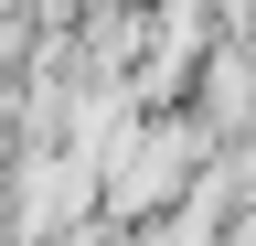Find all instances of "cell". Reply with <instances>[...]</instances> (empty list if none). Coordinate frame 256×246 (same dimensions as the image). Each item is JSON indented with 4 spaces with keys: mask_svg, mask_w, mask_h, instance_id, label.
<instances>
[{
    "mask_svg": "<svg viewBox=\"0 0 256 246\" xmlns=\"http://www.w3.org/2000/svg\"><path fill=\"white\" fill-rule=\"evenodd\" d=\"M192 171H203V129H192V118H128V150L107 161V203L128 225H139V214H171Z\"/></svg>",
    "mask_w": 256,
    "mask_h": 246,
    "instance_id": "cell-1",
    "label": "cell"
},
{
    "mask_svg": "<svg viewBox=\"0 0 256 246\" xmlns=\"http://www.w3.org/2000/svg\"><path fill=\"white\" fill-rule=\"evenodd\" d=\"M214 65L192 75V129L203 139H256V54L246 43H203Z\"/></svg>",
    "mask_w": 256,
    "mask_h": 246,
    "instance_id": "cell-2",
    "label": "cell"
},
{
    "mask_svg": "<svg viewBox=\"0 0 256 246\" xmlns=\"http://www.w3.org/2000/svg\"><path fill=\"white\" fill-rule=\"evenodd\" d=\"M214 246H256V193H246V203H224V225H214Z\"/></svg>",
    "mask_w": 256,
    "mask_h": 246,
    "instance_id": "cell-3",
    "label": "cell"
},
{
    "mask_svg": "<svg viewBox=\"0 0 256 246\" xmlns=\"http://www.w3.org/2000/svg\"><path fill=\"white\" fill-rule=\"evenodd\" d=\"M246 161H256V150H246Z\"/></svg>",
    "mask_w": 256,
    "mask_h": 246,
    "instance_id": "cell-4",
    "label": "cell"
}]
</instances>
